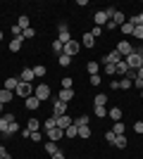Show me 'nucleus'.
Listing matches in <instances>:
<instances>
[{
  "instance_id": "nucleus-1",
  "label": "nucleus",
  "mask_w": 143,
  "mask_h": 159,
  "mask_svg": "<svg viewBox=\"0 0 143 159\" xmlns=\"http://www.w3.org/2000/svg\"><path fill=\"white\" fill-rule=\"evenodd\" d=\"M34 95L41 100V102H45V100H50L53 90H50V86H48V83H38V86L34 88Z\"/></svg>"
},
{
  "instance_id": "nucleus-2",
  "label": "nucleus",
  "mask_w": 143,
  "mask_h": 159,
  "mask_svg": "<svg viewBox=\"0 0 143 159\" xmlns=\"http://www.w3.org/2000/svg\"><path fill=\"white\" fill-rule=\"evenodd\" d=\"M117 52L122 55L124 60H126V57H129V55H134V45H131L129 43V38H124V40H119V43H117V48H115Z\"/></svg>"
},
{
  "instance_id": "nucleus-3",
  "label": "nucleus",
  "mask_w": 143,
  "mask_h": 159,
  "mask_svg": "<svg viewBox=\"0 0 143 159\" xmlns=\"http://www.w3.org/2000/svg\"><path fill=\"white\" fill-rule=\"evenodd\" d=\"M14 95H19V98H31L34 95V83H24V81H19V86H17V90H14Z\"/></svg>"
},
{
  "instance_id": "nucleus-4",
  "label": "nucleus",
  "mask_w": 143,
  "mask_h": 159,
  "mask_svg": "<svg viewBox=\"0 0 143 159\" xmlns=\"http://www.w3.org/2000/svg\"><path fill=\"white\" fill-rule=\"evenodd\" d=\"M79 50H81V43L72 38L69 43H64V50H62V55H67V57H74V55H79Z\"/></svg>"
},
{
  "instance_id": "nucleus-5",
  "label": "nucleus",
  "mask_w": 143,
  "mask_h": 159,
  "mask_svg": "<svg viewBox=\"0 0 143 159\" xmlns=\"http://www.w3.org/2000/svg\"><path fill=\"white\" fill-rule=\"evenodd\" d=\"M14 114H2L0 116V133H2V138H7V131H10V124H14Z\"/></svg>"
},
{
  "instance_id": "nucleus-6",
  "label": "nucleus",
  "mask_w": 143,
  "mask_h": 159,
  "mask_svg": "<svg viewBox=\"0 0 143 159\" xmlns=\"http://www.w3.org/2000/svg\"><path fill=\"white\" fill-rule=\"evenodd\" d=\"M57 40H60L62 45L72 40V31H69V26H67V24H64V21H62L60 26H57Z\"/></svg>"
},
{
  "instance_id": "nucleus-7",
  "label": "nucleus",
  "mask_w": 143,
  "mask_h": 159,
  "mask_svg": "<svg viewBox=\"0 0 143 159\" xmlns=\"http://www.w3.org/2000/svg\"><path fill=\"white\" fill-rule=\"evenodd\" d=\"M67 102H60V100H53V116H64L67 114Z\"/></svg>"
},
{
  "instance_id": "nucleus-8",
  "label": "nucleus",
  "mask_w": 143,
  "mask_h": 159,
  "mask_svg": "<svg viewBox=\"0 0 143 159\" xmlns=\"http://www.w3.org/2000/svg\"><path fill=\"white\" fill-rule=\"evenodd\" d=\"M45 138H48V140H53V143H57V140L64 138V131L55 126V128H50V131H45Z\"/></svg>"
},
{
  "instance_id": "nucleus-9",
  "label": "nucleus",
  "mask_w": 143,
  "mask_h": 159,
  "mask_svg": "<svg viewBox=\"0 0 143 159\" xmlns=\"http://www.w3.org/2000/svg\"><path fill=\"white\" fill-rule=\"evenodd\" d=\"M57 100H60V102H72V100H74V88H62L60 90V95H57Z\"/></svg>"
},
{
  "instance_id": "nucleus-10",
  "label": "nucleus",
  "mask_w": 143,
  "mask_h": 159,
  "mask_svg": "<svg viewBox=\"0 0 143 159\" xmlns=\"http://www.w3.org/2000/svg\"><path fill=\"white\" fill-rule=\"evenodd\" d=\"M93 21H95V26H105V24H107L110 21V17H107V12H105V10H100V12H95L93 14Z\"/></svg>"
},
{
  "instance_id": "nucleus-11",
  "label": "nucleus",
  "mask_w": 143,
  "mask_h": 159,
  "mask_svg": "<svg viewBox=\"0 0 143 159\" xmlns=\"http://www.w3.org/2000/svg\"><path fill=\"white\" fill-rule=\"evenodd\" d=\"M124 62H126V64H129V69H134V71H136L138 66L143 64L141 55H136V52H134V55H129V57H126V60H124Z\"/></svg>"
},
{
  "instance_id": "nucleus-12",
  "label": "nucleus",
  "mask_w": 143,
  "mask_h": 159,
  "mask_svg": "<svg viewBox=\"0 0 143 159\" xmlns=\"http://www.w3.org/2000/svg\"><path fill=\"white\" fill-rule=\"evenodd\" d=\"M72 124H74V121L69 119L67 114H64V116H55V126H57V128H62V131H67V128L72 126Z\"/></svg>"
},
{
  "instance_id": "nucleus-13",
  "label": "nucleus",
  "mask_w": 143,
  "mask_h": 159,
  "mask_svg": "<svg viewBox=\"0 0 143 159\" xmlns=\"http://www.w3.org/2000/svg\"><path fill=\"white\" fill-rule=\"evenodd\" d=\"M24 107H26L29 112H36V109L41 107V100L36 98V95H31V98H26V100H24Z\"/></svg>"
},
{
  "instance_id": "nucleus-14",
  "label": "nucleus",
  "mask_w": 143,
  "mask_h": 159,
  "mask_svg": "<svg viewBox=\"0 0 143 159\" xmlns=\"http://www.w3.org/2000/svg\"><path fill=\"white\" fill-rule=\"evenodd\" d=\"M122 60H124V57L117 52V50H110V52L102 57V62H110V64H117V62H122Z\"/></svg>"
},
{
  "instance_id": "nucleus-15",
  "label": "nucleus",
  "mask_w": 143,
  "mask_h": 159,
  "mask_svg": "<svg viewBox=\"0 0 143 159\" xmlns=\"http://www.w3.org/2000/svg\"><path fill=\"white\" fill-rule=\"evenodd\" d=\"M17 86H19V76H10V79H5V83H2V88L5 90H17Z\"/></svg>"
},
{
  "instance_id": "nucleus-16",
  "label": "nucleus",
  "mask_w": 143,
  "mask_h": 159,
  "mask_svg": "<svg viewBox=\"0 0 143 159\" xmlns=\"http://www.w3.org/2000/svg\"><path fill=\"white\" fill-rule=\"evenodd\" d=\"M36 76H34V69L31 66H26V69H21V74H19V81H24V83H31Z\"/></svg>"
},
{
  "instance_id": "nucleus-17",
  "label": "nucleus",
  "mask_w": 143,
  "mask_h": 159,
  "mask_svg": "<svg viewBox=\"0 0 143 159\" xmlns=\"http://www.w3.org/2000/svg\"><path fill=\"white\" fill-rule=\"evenodd\" d=\"M21 45H24V38L19 36V38H12V43H10L7 48H10V52H19V50H21Z\"/></svg>"
},
{
  "instance_id": "nucleus-18",
  "label": "nucleus",
  "mask_w": 143,
  "mask_h": 159,
  "mask_svg": "<svg viewBox=\"0 0 143 159\" xmlns=\"http://www.w3.org/2000/svg\"><path fill=\"white\" fill-rule=\"evenodd\" d=\"M93 45H95V38L91 36V31H86L81 38V48H93Z\"/></svg>"
},
{
  "instance_id": "nucleus-19",
  "label": "nucleus",
  "mask_w": 143,
  "mask_h": 159,
  "mask_svg": "<svg viewBox=\"0 0 143 159\" xmlns=\"http://www.w3.org/2000/svg\"><path fill=\"white\" fill-rule=\"evenodd\" d=\"M12 98H14V93H12V90H5V88H0V102H2V105L12 102Z\"/></svg>"
},
{
  "instance_id": "nucleus-20",
  "label": "nucleus",
  "mask_w": 143,
  "mask_h": 159,
  "mask_svg": "<svg viewBox=\"0 0 143 159\" xmlns=\"http://www.w3.org/2000/svg\"><path fill=\"white\" fill-rule=\"evenodd\" d=\"M88 124H91V116H88V114H81V116H76V119H74V126H76V128L88 126Z\"/></svg>"
},
{
  "instance_id": "nucleus-21",
  "label": "nucleus",
  "mask_w": 143,
  "mask_h": 159,
  "mask_svg": "<svg viewBox=\"0 0 143 159\" xmlns=\"http://www.w3.org/2000/svg\"><path fill=\"white\" fill-rule=\"evenodd\" d=\"M107 116H110L112 121H119V119H122V107H110Z\"/></svg>"
},
{
  "instance_id": "nucleus-22",
  "label": "nucleus",
  "mask_w": 143,
  "mask_h": 159,
  "mask_svg": "<svg viewBox=\"0 0 143 159\" xmlns=\"http://www.w3.org/2000/svg\"><path fill=\"white\" fill-rule=\"evenodd\" d=\"M102 74H105V76H110V79H112V76H115V74H117L115 64H110V62H102Z\"/></svg>"
},
{
  "instance_id": "nucleus-23",
  "label": "nucleus",
  "mask_w": 143,
  "mask_h": 159,
  "mask_svg": "<svg viewBox=\"0 0 143 159\" xmlns=\"http://www.w3.org/2000/svg\"><path fill=\"white\" fill-rule=\"evenodd\" d=\"M45 152L53 157V154L60 152V147H57V143H53V140H45Z\"/></svg>"
},
{
  "instance_id": "nucleus-24",
  "label": "nucleus",
  "mask_w": 143,
  "mask_h": 159,
  "mask_svg": "<svg viewBox=\"0 0 143 159\" xmlns=\"http://www.w3.org/2000/svg\"><path fill=\"white\" fill-rule=\"evenodd\" d=\"M115 69H117V74H119V76L124 79V76H126V71H129V64L122 60V62H117V64H115Z\"/></svg>"
},
{
  "instance_id": "nucleus-25",
  "label": "nucleus",
  "mask_w": 143,
  "mask_h": 159,
  "mask_svg": "<svg viewBox=\"0 0 143 159\" xmlns=\"http://www.w3.org/2000/svg\"><path fill=\"white\" fill-rule=\"evenodd\" d=\"M126 145H129V138H126V133H124V135H117V138H115V147L124 150Z\"/></svg>"
},
{
  "instance_id": "nucleus-26",
  "label": "nucleus",
  "mask_w": 143,
  "mask_h": 159,
  "mask_svg": "<svg viewBox=\"0 0 143 159\" xmlns=\"http://www.w3.org/2000/svg\"><path fill=\"white\" fill-rule=\"evenodd\" d=\"M93 105L95 107H105V105H107V95H105V93H98L93 98Z\"/></svg>"
},
{
  "instance_id": "nucleus-27",
  "label": "nucleus",
  "mask_w": 143,
  "mask_h": 159,
  "mask_svg": "<svg viewBox=\"0 0 143 159\" xmlns=\"http://www.w3.org/2000/svg\"><path fill=\"white\" fill-rule=\"evenodd\" d=\"M64 138H67V140H74V138H79V128H76L74 124H72V126H69L67 131H64Z\"/></svg>"
},
{
  "instance_id": "nucleus-28",
  "label": "nucleus",
  "mask_w": 143,
  "mask_h": 159,
  "mask_svg": "<svg viewBox=\"0 0 143 159\" xmlns=\"http://www.w3.org/2000/svg\"><path fill=\"white\" fill-rule=\"evenodd\" d=\"M31 69H34V76H36V79H43V76L48 74V69H45L43 64H34Z\"/></svg>"
},
{
  "instance_id": "nucleus-29",
  "label": "nucleus",
  "mask_w": 143,
  "mask_h": 159,
  "mask_svg": "<svg viewBox=\"0 0 143 159\" xmlns=\"http://www.w3.org/2000/svg\"><path fill=\"white\" fill-rule=\"evenodd\" d=\"M134 29H136V26H134V24H131V21L126 19V21L122 24V26H119V31H122L124 36H131V33H134Z\"/></svg>"
},
{
  "instance_id": "nucleus-30",
  "label": "nucleus",
  "mask_w": 143,
  "mask_h": 159,
  "mask_svg": "<svg viewBox=\"0 0 143 159\" xmlns=\"http://www.w3.org/2000/svg\"><path fill=\"white\" fill-rule=\"evenodd\" d=\"M112 133H115V135H124V133H126V126H124V121H115V126H112Z\"/></svg>"
},
{
  "instance_id": "nucleus-31",
  "label": "nucleus",
  "mask_w": 143,
  "mask_h": 159,
  "mask_svg": "<svg viewBox=\"0 0 143 159\" xmlns=\"http://www.w3.org/2000/svg\"><path fill=\"white\" fill-rule=\"evenodd\" d=\"M110 21H115L117 26H122L124 21H126V17H124V12H119V10H117V12H115V17H112V19H110Z\"/></svg>"
},
{
  "instance_id": "nucleus-32",
  "label": "nucleus",
  "mask_w": 143,
  "mask_h": 159,
  "mask_svg": "<svg viewBox=\"0 0 143 159\" xmlns=\"http://www.w3.org/2000/svg\"><path fill=\"white\" fill-rule=\"evenodd\" d=\"M26 128H29L31 133H36L38 128H41V121H38V119H29V121H26Z\"/></svg>"
},
{
  "instance_id": "nucleus-33",
  "label": "nucleus",
  "mask_w": 143,
  "mask_h": 159,
  "mask_svg": "<svg viewBox=\"0 0 143 159\" xmlns=\"http://www.w3.org/2000/svg\"><path fill=\"white\" fill-rule=\"evenodd\" d=\"M29 24H31V21H29V17H26V14H21L19 19H17V26H19L21 31H24V29H29Z\"/></svg>"
},
{
  "instance_id": "nucleus-34",
  "label": "nucleus",
  "mask_w": 143,
  "mask_h": 159,
  "mask_svg": "<svg viewBox=\"0 0 143 159\" xmlns=\"http://www.w3.org/2000/svg\"><path fill=\"white\" fill-rule=\"evenodd\" d=\"M98 69H100V64L98 62H86V71L93 76V74H98Z\"/></svg>"
},
{
  "instance_id": "nucleus-35",
  "label": "nucleus",
  "mask_w": 143,
  "mask_h": 159,
  "mask_svg": "<svg viewBox=\"0 0 143 159\" xmlns=\"http://www.w3.org/2000/svg\"><path fill=\"white\" fill-rule=\"evenodd\" d=\"M129 21L134 24V26H143V12L134 14V17H129Z\"/></svg>"
},
{
  "instance_id": "nucleus-36",
  "label": "nucleus",
  "mask_w": 143,
  "mask_h": 159,
  "mask_svg": "<svg viewBox=\"0 0 143 159\" xmlns=\"http://www.w3.org/2000/svg\"><path fill=\"white\" fill-rule=\"evenodd\" d=\"M34 36H36V29H34V26H29V29H24V31H21V38H24V40L34 38Z\"/></svg>"
},
{
  "instance_id": "nucleus-37",
  "label": "nucleus",
  "mask_w": 143,
  "mask_h": 159,
  "mask_svg": "<svg viewBox=\"0 0 143 159\" xmlns=\"http://www.w3.org/2000/svg\"><path fill=\"white\" fill-rule=\"evenodd\" d=\"M57 62H60V66H72V57H67V55H57Z\"/></svg>"
},
{
  "instance_id": "nucleus-38",
  "label": "nucleus",
  "mask_w": 143,
  "mask_h": 159,
  "mask_svg": "<svg viewBox=\"0 0 143 159\" xmlns=\"http://www.w3.org/2000/svg\"><path fill=\"white\" fill-rule=\"evenodd\" d=\"M93 114L98 116V119H105V116H107V107H95Z\"/></svg>"
},
{
  "instance_id": "nucleus-39",
  "label": "nucleus",
  "mask_w": 143,
  "mask_h": 159,
  "mask_svg": "<svg viewBox=\"0 0 143 159\" xmlns=\"http://www.w3.org/2000/svg\"><path fill=\"white\" fill-rule=\"evenodd\" d=\"M131 38H134V40H143V26H136V29H134Z\"/></svg>"
},
{
  "instance_id": "nucleus-40",
  "label": "nucleus",
  "mask_w": 143,
  "mask_h": 159,
  "mask_svg": "<svg viewBox=\"0 0 143 159\" xmlns=\"http://www.w3.org/2000/svg\"><path fill=\"white\" fill-rule=\"evenodd\" d=\"M131 86H134V83H131L129 79H119V90H129Z\"/></svg>"
},
{
  "instance_id": "nucleus-41",
  "label": "nucleus",
  "mask_w": 143,
  "mask_h": 159,
  "mask_svg": "<svg viewBox=\"0 0 143 159\" xmlns=\"http://www.w3.org/2000/svg\"><path fill=\"white\" fill-rule=\"evenodd\" d=\"M62 50H64V45H62L60 40L55 38V40H53V52H57V55H62Z\"/></svg>"
},
{
  "instance_id": "nucleus-42",
  "label": "nucleus",
  "mask_w": 143,
  "mask_h": 159,
  "mask_svg": "<svg viewBox=\"0 0 143 159\" xmlns=\"http://www.w3.org/2000/svg\"><path fill=\"white\" fill-rule=\"evenodd\" d=\"M79 138H83V140L91 138V128L88 126H81V128H79Z\"/></svg>"
},
{
  "instance_id": "nucleus-43",
  "label": "nucleus",
  "mask_w": 143,
  "mask_h": 159,
  "mask_svg": "<svg viewBox=\"0 0 143 159\" xmlns=\"http://www.w3.org/2000/svg\"><path fill=\"white\" fill-rule=\"evenodd\" d=\"M50 128H55V116H50L48 121H43V131H50Z\"/></svg>"
},
{
  "instance_id": "nucleus-44",
  "label": "nucleus",
  "mask_w": 143,
  "mask_h": 159,
  "mask_svg": "<svg viewBox=\"0 0 143 159\" xmlns=\"http://www.w3.org/2000/svg\"><path fill=\"white\" fill-rule=\"evenodd\" d=\"M91 36H93V38L98 40V38L102 36V29H100V26H91Z\"/></svg>"
},
{
  "instance_id": "nucleus-45",
  "label": "nucleus",
  "mask_w": 143,
  "mask_h": 159,
  "mask_svg": "<svg viewBox=\"0 0 143 159\" xmlns=\"http://www.w3.org/2000/svg\"><path fill=\"white\" fill-rule=\"evenodd\" d=\"M100 83H102L100 74H93V76H91V86H100Z\"/></svg>"
},
{
  "instance_id": "nucleus-46",
  "label": "nucleus",
  "mask_w": 143,
  "mask_h": 159,
  "mask_svg": "<svg viewBox=\"0 0 143 159\" xmlns=\"http://www.w3.org/2000/svg\"><path fill=\"white\" fill-rule=\"evenodd\" d=\"M115 138H117V135H115L112 131H107V133H105V140H107L110 145H115Z\"/></svg>"
},
{
  "instance_id": "nucleus-47",
  "label": "nucleus",
  "mask_w": 143,
  "mask_h": 159,
  "mask_svg": "<svg viewBox=\"0 0 143 159\" xmlns=\"http://www.w3.org/2000/svg\"><path fill=\"white\" fill-rule=\"evenodd\" d=\"M72 83H74V81L69 79V76H67V79H62V81H60V86H62V88H72Z\"/></svg>"
},
{
  "instance_id": "nucleus-48",
  "label": "nucleus",
  "mask_w": 143,
  "mask_h": 159,
  "mask_svg": "<svg viewBox=\"0 0 143 159\" xmlns=\"http://www.w3.org/2000/svg\"><path fill=\"white\" fill-rule=\"evenodd\" d=\"M0 159H12L10 152H7V147H2V145H0Z\"/></svg>"
},
{
  "instance_id": "nucleus-49",
  "label": "nucleus",
  "mask_w": 143,
  "mask_h": 159,
  "mask_svg": "<svg viewBox=\"0 0 143 159\" xmlns=\"http://www.w3.org/2000/svg\"><path fill=\"white\" fill-rule=\"evenodd\" d=\"M134 133H138V135L143 133V121H136V124H134Z\"/></svg>"
},
{
  "instance_id": "nucleus-50",
  "label": "nucleus",
  "mask_w": 143,
  "mask_h": 159,
  "mask_svg": "<svg viewBox=\"0 0 143 159\" xmlns=\"http://www.w3.org/2000/svg\"><path fill=\"white\" fill-rule=\"evenodd\" d=\"M29 138L34 140V143H41V140H43V135H41V133H38V131H36V133H31V135H29Z\"/></svg>"
},
{
  "instance_id": "nucleus-51",
  "label": "nucleus",
  "mask_w": 143,
  "mask_h": 159,
  "mask_svg": "<svg viewBox=\"0 0 143 159\" xmlns=\"http://www.w3.org/2000/svg\"><path fill=\"white\" fill-rule=\"evenodd\" d=\"M110 90H119V81L110 79Z\"/></svg>"
},
{
  "instance_id": "nucleus-52",
  "label": "nucleus",
  "mask_w": 143,
  "mask_h": 159,
  "mask_svg": "<svg viewBox=\"0 0 143 159\" xmlns=\"http://www.w3.org/2000/svg\"><path fill=\"white\" fill-rule=\"evenodd\" d=\"M134 86H136L138 90H143V79H138V76H136V79H134Z\"/></svg>"
},
{
  "instance_id": "nucleus-53",
  "label": "nucleus",
  "mask_w": 143,
  "mask_h": 159,
  "mask_svg": "<svg viewBox=\"0 0 143 159\" xmlns=\"http://www.w3.org/2000/svg\"><path fill=\"white\" fill-rule=\"evenodd\" d=\"M102 29H107V31H112V29H119V26H117L115 21H107V24H105V26H102Z\"/></svg>"
},
{
  "instance_id": "nucleus-54",
  "label": "nucleus",
  "mask_w": 143,
  "mask_h": 159,
  "mask_svg": "<svg viewBox=\"0 0 143 159\" xmlns=\"http://www.w3.org/2000/svg\"><path fill=\"white\" fill-rule=\"evenodd\" d=\"M50 159H67V157H64V152H62V150H60V152H57V154H53V157H50Z\"/></svg>"
},
{
  "instance_id": "nucleus-55",
  "label": "nucleus",
  "mask_w": 143,
  "mask_h": 159,
  "mask_svg": "<svg viewBox=\"0 0 143 159\" xmlns=\"http://www.w3.org/2000/svg\"><path fill=\"white\" fill-rule=\"evenodd\" d=\"M136 76H138V79H143V64H141V66L136 69Z\"/></svg>"
},
{
  "instance_id": "nucleus-56",
  "label": "nucleus",
  "mask_w": 143,
  "mask_h": 159,
  "mask_svg": "<svg viewBox=\"0 0 143 159\" xmlns=\"http://www.w3.org/2000/svg\"><path fill=\"white\" fill-rule=\"evenodd\" d=\"M0 116H2V102H0Z\"/></svg>"
},
{
  "instance_id": "nucleus-57",
  "label": "nucleus",
  "mask_w": 143,
  "mask_h": 159,
  "mask_svg": "<svg viewBox=\"0 0 143 159\" xmlns=\"http://www.w3.org/2000/svg\"><path fill=\"white\" fill-rule=\"evenodd\" d=\"M2 36H5V33H2V31H0V40H2Z\"/></svg>"
},
{
  "instance_id": "nucleus-58",
  "label": "nucleus",
  "mask_w": 143,
  "mask_h": 159,
  "mask_svg": "<svg viewBox=\"0 0 143 159\" xmlns=\"http://www.w3.org/2000/svg\"><path fill=\"white\" fill-rule=\"evenodd\" d=\"M141 98H143V90H141Z\"/></svg>"
}]
</instances>
